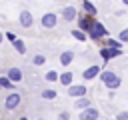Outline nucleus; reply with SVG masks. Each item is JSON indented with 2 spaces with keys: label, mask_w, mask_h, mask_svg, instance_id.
<instances>
[{
  "label": "nucleus",
  "mask_w": 128,
  "mask_h": 120,
  "mask_svg": "<svg viewBox=\"0 0 128 120\" xmlns=\"http://www.w3.org/2000/svg\"><path fill=\"white\" fill-rule=\"evenodd\" d=\"M116 120H128V110H120L116 114Z\"/></svg>",
  "instance_id": "nucleus-27"
},
{
  "label": "nucleus",
  "mask_w": 128,
  "mask_h": 120,
  "mask_svg": "<svg viewBox=\"0 0 128 120\" xmlns=\"http://www.w3.org/2000/svg\"><path fill=\"white\" fill-rule=\"evenodd\" d=\"M86 36H88L90 40H104L106 36H110V32H108V28L104 26V22H100V20L94 18V22H92V26L88 28Z\"/></svg>",
  "instance_id": "nucleus-2"
},
{
  "label": "nucleus",
  "mask_w": 128,
  "mask_h": 120,
  "mask_svg": "<svg viewBox=\"0 0 128 120\" xmlns=\"http://www.w3.org/2000/svg\"><path fill=\"white\" fill-rule=\"evenodd\" d=\"M18 120H28V116H20V118H18Z\"/></svg>",
  "instance_id": "nucleus-31"
},
{
  "label": "nucleus",
  "mask_w": 128,
  "mask_h": 120,
  "mask_svg": "<svg viewBox=\"0 0 128 120\" xmlns=\"http://www.w3.org/2000/svg\"><path fill=\"white\" fill-rule=\"evenodd\" d=\"M4 42V32H0V44Z\"/></svg>",
  "instance_id": "nucleus-29"
},
{
  "label": "nucleus",
  "mask_w": 128,
  "mask_h": 120,
  "mask_svg": "<svg viewBox=\"0 0 128 120\" xmlns=\"http://www.w3.org/2000/svg\"><path fill=\"white\" fill-rule=\"evenodd\" d=\"M12 48L16 50V54H20V56H24L26 54V44H24V40L22 38H16L14 42H12Z\"/></svg>",
  "instance_id": "nucleus-17"
},
{
  "label": "nucleus",
  "mask_w": 128,
  "mask_h": 120,
  "mask_svg": "<svg viewBox=\"0 0 128 120\" xmlns=\"http://www.w3.org/2000/svg\"><path fill=\"white\" fill-rule=\"evenodd\" d=\"M80 120H98L100 118V110L96 108V106H88V108H84V110H80V116H78Z\"/></svg>",
  "instance_id": "nucleus-11"
},
{
  "label": "nucleus",
  "mask_w": 128,
  "mask_h": 120,
  "mask_svg": "<svg viewBox=\"0 0 128 120\" xmlns=\"http://www.w3.org/2000/svg\"><path fill=\"white\" fill-rule=\"evenodd\" d=\"M16 38H18V34H16V32H12V30L4 32V40H8V42H14Z\"/></svg>",
  "instance_id": "nucleus-25"
},
{
  "label": "nucleus",
  "mask_w": 128,
  "mask_h": 120,
  "mask_svg": "<svg viewBox=\"0 0 128 120\" xmlns=\"http://www.w3.org/2000/svg\"><path fill=\"white\" fill-rule=\"evenodd\" d=\"M58 94H56V90H52V88H44L42 92H40V98L42 100H54Z\"/></svg>",
  "instance_id": "nucleus-19"
},
{
  "label": "nucleus",
  "mask_w": 128,
  "mask_h": 120,
  "mask_svg": "<svg viewBox=\"0 0 128 120\" xmlns=\"http://www.w3.org/2000/svg\"><path fill=\"white\" fill-rule=\"evenodd\" d=\"M72 38H76L78 42H86V40H88L86 32H82L80 28H74V30H72Z\"/></svg>",
  "instance_id": "nucleus-20"
},
{
  "label": "nucleus",
  "mask_w": 128,
  "mask_h": 120,
  "mask_svg": "<svg viewBox=\"0 0 128 120\" xmlns=\"http://www.w3.org/2000/svg\"><path fill=\"white\" fill-rule=\"evenodd\" d=\"M44 62H46V56L44 54H34L32 56V64L34 66H44Z\"/></svg>",
  "instance_id": "nucleus-23"
},
{
  "label": "nucleus",
  "mask_w": 128,
  "mask_h": 120,
  "mask_svg": "<svg viewBox=\"0 0 128 120\" xmlns=\"http://www.w3.org/2000/svg\"><path fill=\"white\" fill-rule=\"evenodd\" d=\"M6 76H8V80L14 82V84H16V82H22V78H24V76H22V70H20L18 66H10L8 72H6Z\"/></svg>",
  "instance_id": "nucleus-13"
},
{
  "label": "nucleus",
  "mask_w": 128,
  "mask_h": 120,
  "mask_svg": "<svg viewBox=\"0 0 128 120\" xmlns=\"http://www.w3.org/2000/svg\"><path fill=\"white\" fill-rule=\"evenodd\" d=\"M20 102H22V94L20 92H10L6 98H4V108L6 110H16L18 106H20Z\"/></svg>",
  "instance_id": "nucleus-5"
},
{
  "label": "nucleus",
  "mask_w": 128,
  "mask_h": 120,
  "mask_svg": "<svg viewBox=\"0 0 128 120\" xmlns=\"http://www.w3.org/2000/svg\"><path fill=\"white\" fill-rule=\"evenodd\" d=\"M98 78H100V82H102L108 90H118L120 84H122V78H120L114 70H102V72L98 74Z\"/></svg>",
  "instance_id": "nucleus-1"
},
{
  "label": "nucleus",
  "mask_w": 128,
  "mask_h": 120,
  "mask_svg": "<svg viewBox=\"0 0 128 120\" xmlns=\"http://www.w3.org/2000/svg\"><path fill=\"white\" fill-rule=\"evenodd\" d=\"M14 82L8 80V76H0V88H6V90H14Z\"/></svg>",
  "instance_id": "nucleus-22"
},
{
  "label": "nucleus",
  "mask_w": 128,
  "mask_h": 120,
  "mask_svg": "<svg viewBox=\"0 0 128 120\" xmlns=\"http://www.w3.org/2000/svg\"><path fill=\"white\" fill-rule=\"evenodd\" d=\"M58 82H60L62 86L68 88V86L74 82V72H72V70H64V72H60V74H58Z\"/></svg>",
  "instance_id": "nucleus-14"
},
{
  "label": "nucleus",
  "mask_w": 128,
  "mask_h": 120,
  "mask_svg": "<svg viewBox=\"0 0 128 120\" xmlns=\"http://www.w3.org/2000/svg\"><path fill=\"white\" fill-rule=\"evenodd\" d=\"M36 120H44V118H36Z\"/></svg>",
  "instance_id": "nucleus-32"
},
{
  "label": "nucleus",
  "mask_w": 128,
  "mask_h": 120,
  "mask_svg": "<svg viewBox=\"0 0 128 120\" xmlns=\"http://www.w3.org/2000/svg\"><path fill=\"white\" fill-rule=\"evenodd\" d=\"M18 24H20V28H24V30L32 28V26H34V16H32V12H30V10H20V14H18Z\"/></svg>",
  "instance_id": "nucleus-6"
},
{
  "label": "nucleus",
  "mask_w": 128,
  "mask_h": 120,
  "mask_svg": "<svg viewBox=\"0 0 128 120\" xmlns=\"http://www.w3.org/2000/svg\"><path fill=\"white\" fill-rule=\"evenodd\" d=\"M74 58H76L74 50H64V52H60V56H58V62H60V66L68 68V66L74 62Z\"/></svg>",
  "instance_id": "nucleus-12"
},
{
  "label": "nucleus",
  "mask_w": 128,
  "mask_h": 120,
  "mask_svg": "<svg viewBox=\"0 0 128 120\" xmlns=\"http://www.w3.org/2000/svg\"><path fill=\"white\" fill-rule=\"evenodd\" d=\"M116 38H118L122 44H128V26H126V28H122V30L118 32V36H116Z\"/></svg>",
  "instance_id": "nucleus-24"
},
{
  "label": "nucleus",
  "mask_w": 128,
  "mask_h": 120,
  "mask_svg": "<svg viewBox=\"0 0 128 120\" xmlns=\"http://www.w3.org/2000/svg\"><path fill=\"white\" fill-rule=\"evenodd\" d=\"M76 16H78V8H76L74 4L62 6L60 12H58V18H60L62 22H72V20H76Z\"/></svg>",
  "instance_id": "nucleus-3"
},
{
  "label": "nucleus",
  "mask_w": 128,
  "mask_h": 120,
  "mask_svg": "<svg viewBox=\"0 0 128 120\" xmlns=\"http://www.w3.org/2000/svg\"><path fill=\"white\" fill-rule=\"evenodd\" d=\"M88 106H92V100H90L88 96H80V98L74 100V108H76V110H84V108H88Z\"/></svg>",
  "instance_id": "nucleus-16"
},
{
  "label": "nucleus",
  "mask_w": 128,
  "mask_h": 120,
  "mask_svg": "<svg viewBox=\"0 0 128 120\" xmlns=\"http://www.w3.org/2000/svg\"><path fill=\"white\" fill-rule=\"evenodd\" d=\"M58 20H60V18H58L56 12H44V14L40 16V26L46 28V30H52V28H56Z\"/></svg>",
  "instance_id": "nucleus-4"
},
{
  "label": "nucleus",
  "mask_w": 128,
  "mask_h": 120,
  "mask_svg": "<svg viewBox=\"0 0 128 120\" xmlns=\"http://www.w3.org/2000/svg\"><path fill=\"white\" fill-rule=\"evenodd\" d=\"M58 74L60 72H56V70H46L44 72V80L46 82H58Z\"/></svg>",
  "instance_id": "nucleus-21"
},
{
  "label": "nucleus",
  "mask_w": 128,
  "mask_h": 120,
  "mask_svg": "<svg viewBox=\"0 0 128 120\" xmlns=\"http://www.w3.org/2000/svg\"><path fill=\"white\" fill-rule=\"evenodd\" d=\"M120 4H124V6L128 8V0H120Z\"/></svg>",
  "instance_id": "nucleus-30"
},
{
  "label": "nucleus",
  "mask_w": 128,
  "mask_h": 120,
  "mask_svg": "<svg viewBox=\"0 0 128 120\" xmlns=\"http://www.w3.org/2000/svg\"><path fill=\"white\" fill-rule=\"evenodd\" d=\"M102 46H110V48H120V50H122V42H120L118 38H110V36H106V38H104Z\"/></svg>",
  "instance_id": "nucleus-18"
},
{
  "label": "nucleus",
  "mask_w": 128,
  "mask_h": 120,
  "mask_svg": "<svg viewBox=\"0 0 128 120\" xmlns=\"http://www.w3.org/2000/svg\"><path fill=\"white\" fill-rule=\"evenodd\" d=\"M66 90H68V96L70 98H80V96H86L88 94V86L86 84H74L72 82Z\"/></svg>",
  "instance_id": "nucleus-8"
},
{
  "label": "nucleus",
  "mask_w": 128,
  "mask_h": 120,
  "mask_svg": "<svg viewBox=\"0 0 128 120\" xmlns=\"http://www.w3.org/2000/svg\"><path fill=\"white\" fill-rule=\"evenodd\" d=\"M100 72H102V66L92 64V66H88V68H84V70H82V78H84L86 82H90V80L98 78V74H100Z\"/></svg>",
  "instance_id": "nucleus-10"
},
{
  "label": "nucleus",
  "mask_w": 128,
  "mask_h": 120,
  "mask_svg": "<svg viewBox=\"0 0 128 120\" xmlns=\"http://www.w3.org/2000/svg\"><path fill=\"white\" fill-rule=\"evenodd\" d=\"M126 62H128V56H126Z\"/></svg>",
  "instance_id": "nucleus-33"
},
{
  "label": "nucleus",
  "mask_w": 128,
  "mask_h": 120,
  "mask_svg": "<svg viewBox=\"0 0 128 120\" xmlns=\"http://www.w3.org/2000/svg\"><path fill=\"white\" fill-rule=\"evenodd\" d=\"M82 12L84 14H88V16H94L96 18V14H98V8H96V4L92 2V0H82Z\"/></svg>",
  "instance_id": "nucleus-15"
},
{
  "label": "nucleus",
  "mask_w": 128,
  "mask_h": 120,
  "mask_svg": "<svg viewBox=\"0 0 128 120\" xmlns=\"http://www.w3.org/2000/svg\"><path fill=\"white\" fill-rule=\"evenodd\" d=\"M122 56V50L120 48H110V46H102L100 48V58L102 60H114V58H120Z\"/></svg>",
  "instance_id": "nucleus-7"
},
{
  "label": "nucleus",
  "mask_w": 128,
  "mask_h": 120,
  "mask_svg": "<svg viewBox=\"0 0 128 120\" xmlns=\"http://www.w3.org/2000/svg\"><path fill=\"white\" fill-rule=\"evenodd\" d=\"M76 22H78V26L76 28H80L82 32H88V28L92 26V22H94V16H88V14H80L78 12V16H76Z\"/></svg>",
  "instance_id": "nucleus-9"
},
{
  "label": "nucleus",
  "mask_w": 128,
  "mask_h": 120,
  "mask_svg": "<svg viewBox=\"0 0 128 120\" xmlns=\"http://www.w3.org/2000/svg\"><path fill=\"white\" fill-rule=\"evenodd\" d=\"M124 14H126V10H124V8H120V10H114V16H116V18H122Z\"/></svg>",
  "instance_id": "nucleus-28"
},
{
  "label": "nucleus",
  "mask_w": 128,
  "mask_h": 120,
  "mask_svg": "<svg viewBox=\"0 0 128 120\" xmlns=\"http://www.w3.org/2000/svg\"><path fill=\"white\" fill-rule=\"evenodd\" d=\"M56 120H70V112H68V110H62V112L58 114Z\"/></svg>",
  "instance_id": "nucleus-26"
}]
</instances>
